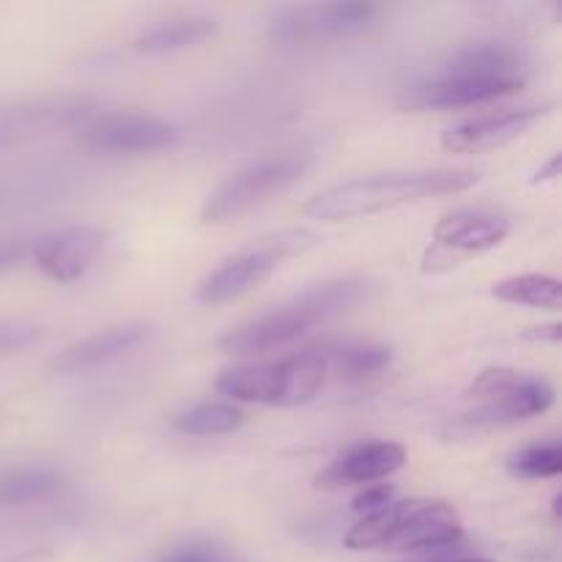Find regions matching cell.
<instances>
[{
	"instance_id": "1",
	"label": "cell",
	"mask_w": 562,
	"mask_h": 562,
	"mask_svg": "<svg viewBox=\"0 0 562 562\" xmlns=\"http://www.w3.org/2000/svg\"><path fill=\"white\" fill-rule=\"evenodd\" d=\"M527 82V64L505 44H475L450 55L434 71L404 88L398 104L409 113L486 104L519 93Z\"/></svg>"
},
{
	"instance_id": "2",
	"label": "cell",
	"mask_w": 562,
	"mask_h": 562,
	"mask_svg": "<svg viewBox=\"0 0 562 562\" xmlns=\"http://www.w3.org/2000/svg\"><path fill=\"white\" fill-rule=\"evenodd\" d=\"M481 176L475 170H393V173H373L362 179L344 181L329 190L318 192L305 203V217L318 223H344V220L371 217L390 212L406 203L426 201L437 195H456L477 184Z\"/></svg>"
},
{
	"instance_id": "3",
	"label": "cell",
	"mask_w": 562,
	"mask_h": 562,
	"mask_svg": "<svg viewBox=\"0 0 562 562\" xmlns=\"http://www.w3.org/2000/svg\"><path fill=\"white\" fill-rule=\"evenodd\" d=\"M368 294V283L360 278H340L305 289L294 300L283 302L274 311L261 313L241 327L228 329L217 340L220 351L225 355H263V351L280 349L311 329L344 316L355 305H360Z\"/></svg>"
},
{
	"instance_id": "4",
	"label": "cell",
	"mask_w": 562,
	"mask_h": 562,
	"mask_svg": "<svg viewBox=\"0 0 562 562\" xmlns=\"http://www.w3.org/2000/svg\"><path fill=\"white\" fill-rule=\"evenodd\" d=\"M459 510L445 499H404L384 510L362 516L344 536L351 552L384 549V552H445L461 543Z\"/></svg>"
},
{
	"instance_id": "5",
	"label": "cell",
	"mask_w": 562,
	"mask_h": 562,
	"mask_svg": "<svg viewBox=\"0 0 562 562\" xmlns=\"http://www.w3.org/2000/svg\"><path fill=\"white\" fill-rule=\"evenodd\" d=\"M464 395L470 409L450 423L453 437H472L532 420L554 404V387L549 379L514 368H486Z\"/></svg>"
},
{
	"instance_id": "6",
	"label": "cell",
	"mask_w": 562,
	"mask_h": 562,
	"mask_svg": "<svg viewBox=\"0 0 562 562\" xmlns=\"http://www.w3.org/2000/svg\"><path fill=\"white\" fill-rule=\"evenodd\" d=\"M318 245L322 236L311 228H280L258 236L198 283L195 300L201 305H225L239 300L267 283L285 261L305 256Z\"/></svg>"
},
{
	"instance_id": "7",
	"label": "cell",
	"mask_w": 562,
	"mask_h": 562,
	"mask_svg": "<svg viewBox=\"0 0 562 562\" xmlns=\"http://www.w3.org/2000/svg\"><path fill=\"white\" fill-rule=\"evenodd\" d=\"M327 355L324 349L296 351L274 362L239 366L217 379V390L241 404H263L291 409L302 406L322 393L327 382Z\"/></svg>"
},
{
	"instance_id": "8",
	"label": "cell",
	"mask_w": 562,
	"mask_h": 562,
	"mask_svg": "<svg viewBox=\"0 0 562 562\" xmlns=\"http://www.w3.org/2000/svg\"><path fill=\"white\" fill-rule=\"evenodd\" d=\"M313 162L316 157L311 151H285L247 165L206 198L201 209V223L223 225L241 217L250 209L267 203L269 198L294 187L313 168Z\"/></svg>"
},
{
	"instance_id": "9",
	"label": "cell",
	"mask_w": 562,
	"mask_h": 562,
	"mask_svg": "<svg viewBox=\"0 0 562 562\" xmlns=\"http://www.w3.org/2000/svg\"><path fill=\"white\" fill-rule=\"evenodd\" d=\"M379 5L357 3H291L272 11L267 33L283 49H316L324 44L346 42L376 22Z\"/></svg>"
},
{
	"instance_id": "10",
	"label": "cell",
	"mask_w": 562,
	"mask_h": 562,
	"mask_svg": "<svg viewBox=\"0 0 562 562\" xmlns=\"http://www.w3.org/2000/svg\"><path fill=\"white\" fill-rule=\"evenodd\" d=\"M97 99L86 93H55L0 108V151L27 146L60 130L82 126L93 119Z\"/></svg>"
},
{
	"instance_id": "11",
	"label": "cell",
	"mask_w": 562,
	"mask_h": 562,
	"mask_svg": "<svg viewBox=\"0 0 562 562\" xmlns=\"http://www.w3.org/2000/svg\"><path fill=\"white\" fill-rule=\"evenodd\" d=\"M77 140L91 154H151L173 148L181 132L165 119L148 113H104L86 121L77 132Z\"/></svg>"
},
{
	"instance_id": "12",
	"label": "cell",
	"mask_w": 562,
	"mask_h": 562,
	"mask_svg": "<svg viewBox=\"0 0 562 562\" xmlns=\"http://www.w3.org/2000/svg\"><path fill=\"white\" fill-rule=\"evenodd\" d=\"M510 234V220L494 209H459L445 214L434 228V250L426 256V272L453 258L481 256L503 245Z\"/></svg>"
},
{
	"instance_id": "13",
	"label": "cell",
	"mask_w": 562,
	"mask_h": 562,
	"mask_svg": "<svg viewBox=\"0 0 562 562\" xmlns=\"http://www.w3.org/2000/svg\"><path fill=\"white\" fill-rule=\"evenodd\" d=\"M108 247V231L97 225H71L44 236L31 250L38 272L53 283H75L97 267Z\"/></svg>"
},
{
	"instance_id": "14",
	"label": "cell",
	"mask_w": 562,
	"mask_h": 562,
	"mask_svg": "<svg viewBox=\"0 0 562 562\" xmlns=\"http://www.w3.org/2000/svg\"><path fill=\"white\" fill-rule=\"evenodd\" d=\"M554 102L525 104V108L505 110V113L481 115V119L464 121L459 126H450L442 135V146L453 154H486L494 148H503L508 143L519 140L521 135L532 130L541 119L552 113Z\"/></svg>"
},
{
	"instance_id": "15",
	"label": "cell",
	"mask_w": 562,
	"mask_h": 562,
	"mask_svg": "<svg viewBox=\"0 0 562 562\" xmlns=\"http://www.w3.org/2000/svg\"><path fill=\"white\" fill-rule=\"evenodd\" d=\"M151 335V324L146 322H124L115 327L102 329L97 335L77 340V344L66 346L64 351L49 360V371L53 373H80L91 371V368L108 366V362L119 360V357L130 355L132 349L143 344Z\"/></svg>"
},
{
	"instance_id": "16",
	"label": "cell",
	"mask_w": 562,
	"mask_h": 562,
	"mask_svg": "<svg viewBox=\"0 0 562 562\" xmlns=\"http://www.w3.org/2000/svg\"><path fill=\"white\" fill-rule=\"evenodd\" d=\"M406 464V450L398 442H366L351 448L338 461L327 467L316 477V486L322 488H344V486H371V483L387 481L390 475Z\"/></svg>"
},
{
	"instance_id": "17",
	"label": "cell",
	"mask_w": 562,
	"mask_h": 562,
	"mask_svg": "<svg viewBox=\"0 0 562 562\" xmlns=\"http://www.w3.org/2000/svg\"><path fill=\"white\" fill-rule=\"evenodd\" d=\"M220 33V22L206 14L179 16V20L159 22L135 38V49L140 55H168L181 49L198 47Z\"/></svg>"
},
{
	"instance_id": "18",
	"label": "cell",
	"mask_w": 562,
	"mask_h": 562,
	"mask_svg": "<svg viewBox=\"0 0 562 562\" xmlns=\"http://www.w3.org/2000/svg\"><path fill=\"white\" fill-rule=\"evenodd\" d=\"M64 475L53 467L22 464L0 470V508H25L44 503L64 488Z\"/></svg>"
},
{
	"instance_id": "19",
	"label": "cell",
	"mask_w": 562,
	"mask_h": 562,
	"mask_svg": "<svg viewBox=\"0 0 562 562\" xmlns=\"http://www.w3.org/2000/svg\"><path fill=\"white\" fill-rule=\"evenodd\" d=\"M327 371L344 382H362L379 376L393 362V351L382 344H344L338 349H324Z\"/></svg>"
},
{
	"instance_id": "20",
	"label": "cell",
	"mask_w": 562,
	"mask_h": 562,
	"mask_svg": "<svg viewBox=\"0 0 562 562\" xmlns=\"http://www.w3.org/2000/svg\"><path fill=\"white\" fill-rule=\"evenodd\" d=\"M492 296L508 305L536 307V311H558L562 302L560 280L552 274H516L494 283Z\"/></svg>"
},
{
	"instance_id": "21",
	"label": "cell",
	"mask_w": 562,
	"mask_h": 562,
	"mask_svg": "<svg viewBox=\"0 0 562 562\" xmlns=\"http://www.w3.org/2000/svg\"><path fill=\"white\" fill-rule=\"evenodd\" d=\"M245 412L234 404H198L173 417V428L187 437H225L245 426Z\"/></svg>"
},
{
	"instance_id": "22",
	"label": "cell",
	"mask_w": 562,
	"mask_h": 562,
	"mask_svg": "<svg viewBox=\"0 0 562 562\" xmlns=\"http://www.w3.org/2000/svg\"><path fill=\"white\" fill-rule=\"evenodd\" d=\"M508 472L521 481H543L562 472V445L558 439L527 445L508 459Z\"/></svg>"
},
{
	"instance_id": "23",
	"label": "cell",
	"mask_w": 562,
	"mask_h": 562,
	"mask_svg": "<svg viewBox=\"0 0 562 562\" xmlns=\"http://www.w3.org/2000/svg\"><path fill=\"white\" fill-rule=\"evenodd\" d=\"M159 562H236L228 549L217 547L212 541H190L176 547L173 552L165 554Z\"/></svg>"
},
{
	"instance_id": "24",
	"label": "cell",
	"mask_w": 562,
	"mask_h": 562,
	"mask_svg": "<svg viewBox=\"0 0 562 562\" xmlns=\"http://www.w3.org/2000/svg\"><path fill=\"white\" fill-rule=\"evenodd\" d=\"M42 327L31 322H0V355L22 351L42 340Z\"/></svg>"
},
{
	"instance_id": "25",
	"label": "cell",
	"mask_w": 562,
	"mask_h": 562,
	"mask_svg": "<svg viewBox=\"0 0 562 562\" xmlns=\"http://www.w3.org/2000/svg\"><path fill=\"white\" fill-rule=\"evenodd\" d=\"M395 503V488L387 486V483H371V486L362 488L355 499H351V510L362 516H371L384 510L387 505Z\"/></svg>"
},
{
	"instance_id": "26",
	"label": "cell",
	"mask_w": 562,
	"mask_h": 562,
	"mask_svg": "<svg viewBox=\"0 0 562 562\" xmlns=\"http://www.w3.org/2000/svg\"><path fill=\"white\" fill-rule=\"evenodd\" d=\"M31 256V245L22 239H9V241H0V274L14 269L16 263H22L25 258Z\"/></svg>"
},
{
	"instance_id": "27",
	"label": "cell",
	"mask_w": 562,
	"mask_h": 562,
	"mask_svg": "<svg viewBox=\"0 0 562 562\" xmlns=\"http://www.w3.org/2000/svg\"><path fill=\"white\" fill-rule=\"evenodd\" d=\"M527 340H552L558 344L560 340V324H549V327H532L530 333H525Z\"/></svg>"
},
{
	"instance_id": "28",
	"label": "cell",
	"mask_w": 562,
	"mask_h": 562,
	"mask_svg": "<svg viewBox=\"0 0 562 562\" xmlns=\"http://www.w3.org/2000/svg\"><path fill=\"white\" fill-rule=\"evenodd\" d=\"M558 176H560V154H554V157L549 159V165H543V168L536 173V184L538 181H552L558 179Z\"/></svg>"
},
{
	"instance_id": "29",
	"label": "cell",
	"mask_w": 562,
	"mask_h": 562,
	"mask_svg": "<svg viewBox=\"0 0 562 562\" xmlns=\"http://www.w3.org/2000/svg\"><path fill=\"white\" fill-rule=\"evenodd\" d=\"M9 562H53V552H49V549H31V552L20 554V558Z\"/></svg>"
},
{
	"instance_id": "30",
	"label": "cell",
	"mask_w": 562,
	"mask_h": 562,
	"mask_svg": "<svg viewBox=\"0 0 562 562\" xmlns=\"http://www.w3.org/2000/svg\"><path fill=\"white\" fill-rule=\"evenodd\" d=\"M442 562H494V560H486V558H456V560H442Z\"/></svg>"
},
{
	"instance_id": "31",
	"label": "cell",
	"mask_w": 562,
	"mask_h": 562,
	"mask_svg": "<svg viewBox=\"0 0 562 562\" xmlns=\"http://www.w3.org/2000/svg\"><path fill=\"white\" fill-rule=\"evenodd\" d=\"M437 562H442V560H437Z\"/></svg>"
}]
</instances>
